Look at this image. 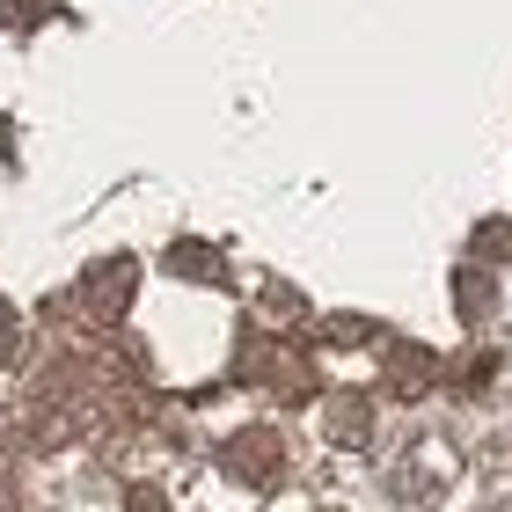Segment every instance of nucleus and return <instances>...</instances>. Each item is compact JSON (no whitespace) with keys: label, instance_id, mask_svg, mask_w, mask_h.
<instances>
[{"label":"nucleus","instance_id":"obj_3","mask_svg":"<svg viewBox=\"0 0 512 512\" xmlns=\"http://www.w3.org/2000/svg\"><path fill=\"white\" fill-rule=\"evenodd\" d=\"M454 308H461V322H491L498 315V286H491V271H476V264H461L454 271Z\"/></svg>","mask_w":512,"mask_h":512},{"label":"nucleus","instance_id":"obj_12","mask_svg":"<svg viewBox=\"0 0 512 512\" xmlns=\"http://www.w3.org/2000/svg\"><path fill=\"white\" fill-rule=\"evenodd\" d=\"M8 139H15V132H8V125H0V161H8Z\"/></svg>","mask_w":512,"mask_h":512},{"label":"nucleus","instance_id":"obj_9","mask_svg":"<svg viewBox=\"0 0 512 512\" xmlns=\"http://www.w3.org/2000/svg\"><path fill=\"white\" fill-rule=\"evenodd\" d=\"M125 512H169V505H161L154 483H139V491H125Z\"/></svg>","mask_w":512,"mask_h":512},{"label":"nucleus","instance_id":"obj_7","mask_svg":"<svg viewBox=\"0 0 512 512\" xmlns=\"http://www.w3.org/2000/svg\"><path fill=\"white\" fill-rule=\"evenodd\" d=\"M169 271H176V278L191 271V278H205V286H220V264H213V249H205V242H183V249L169 256Z\"/></svg>","mask_w":512,"mask_h":512},{"label":"nucleus","instance_id":"obj_8","mask_svg":"<svg viewBox=\"0 0 512 512\" xmlns=\"http://www.w3.org/2000/svg\"><path fill=\"white\" fill-rule=\"evenodd\" d=\"M15 344H22V315L8 308V300H0V366L15 359Z\"/></svg>","mask_w":512,"mask_h":512},{"label":"nucleus","instance_id":"obj_6","mask_svg":"<svg viewBox=\"0 0 512 512\" xmlns=\"http://www.w3.org/2000/svg\"><path fill=\"white\" fill-rule=\"evenodd\" d=\"M469 256H483V264H512V220H483Z\"/></svg>","mask_w":512,"mask_h":512},{"label":"nucleus","instance_id":"obj_11","mask_svg":"<svg viewBox=\"0 0 512 512\" xmlns=\"http://www.w3.org/2000/svg\"><path fill=\"white\" fill-rule=\"evenodd\" d=\"M0 512H22V505H15V476H8V469H0Z\"/></svg>","mask_w":512,"mask_h":512},{"label":"nucleus","instance_id":"obj_10","mask_svg":"<svg viewBox=\"0 0 512 512\" xmlns=\"http://www.w3.org/2000/svg\"><path fill=\"white\" fill-rule=\"evenodd\" d=\"M491 366H498L491 352H483V359H469V366H461V388H483V381H491Z\"/></svg>","mask_w":512,"mask_h":512},{"label":"nucleus","instance_id":"obj_2","mask_svg":"<svg viewBox=\"0 0 512 512\" xmlns=\"http://www.w3.org/2000/svg\"><path fill=\"white\" fill-rule=\"evenodd\" d=\"M227 476H242L249 491H264V483L278 476V439L271 432H242L235 447H227Z\"/></svg>","mask_w":512,"mask_h":512},{"label":"nucleus","instance_id":"obj_1","mask_svg":"<svg viewBox=\"0 0 512 512\" xmlns=\"http://www.w3.org/2000/svg\"><path fill=\"white\" fill-rule=\"evenodd\" d=\"M132 293H139V264H132V256H103V264H88L81 286H74L88 322H118L132 308Z\"/></svg>","mask_w":512,"mask_h":512},{"label":"nucleus","instance_id":"obj_5","mask_svg":"<svg viewBox=\"0 0 512 512\" xmlns=\"http://www.w3.org/2000/svg\"><path fill=\"white\" fill-rule=\"evenodd\" d=\"M388 366H395V388H425L439 359L425 352V344H388Z\"/></svg>","mask_w":512,"mask_h":512},{"label":"nucleus","instance_id":"obj_4","mask_svg":"<svg viewBox=\"0 0 512 512\" xmlns=\"http://www.w3.org/2000/svg\"><path fill=\"white\" fill-rule=\"evenodd\" d=\"M366 432H374V410H366L359 395H337L330 403V439L337 447H366Z\"/></svg>","mask_w":512,"mask_h":512}]
</instances>
